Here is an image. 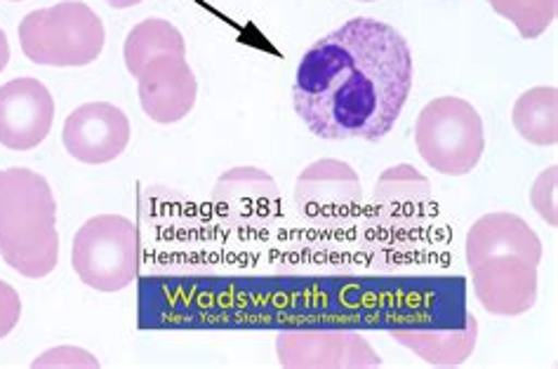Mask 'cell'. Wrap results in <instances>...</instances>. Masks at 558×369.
<instances>
[{
    "label": "cell",
    "mask_w": 558,
    "mask_h": 369,
    "mask_svg": "<svg viewBox=\"0 0 558 369\" xmlns=\"http://www.w3.org/2000/svg\"><path fill=\"white\" fill-rule=\"evenodd\" d=\"M413 73V52L393 26L349 20L306 50L292 101L320 139L379 142L399 121Z\"/></svg>",
    "instance_id": "6da1fadb"
},
{
    "label": "cell",
    "mask_w": 558,
    "mask_h": 369,
    "mask_svg": "<svg viewBox=\"0 0 558 369\" xmlns=\"http://www.w3.org/2000/svg\"><path fill=\"white\" fill-rule=\"evenodd\" d=\"M0 257L24 278L50 275L60 259L57 202L34 170H0Z\"/></svg>",
    "instance_id": "7a4b0ae2"
},
{
    "label": "cell",
    "mask_w": 558,
    "mask_h": 369,
    "mask_svg": "<svg viewBox=\"0 0 558 369\" xmlns=\"http://www.w3.org/2000/svg\"><path fill=\"white\" fill-rule=\"evenodd\" d=\"M24 54L43 66L93 64L105 48V24L78 0L28 12L20 24Z\"/></svg>",
    "instance_id": "3957f363"
},
{
    "label": "cell",
    "mask_w": 558,
    "mask_h": 369,
    "mask_svg": "<svg viewBox=\"0 0 558 369\" xmlns=\"http://www.w3.org/2000/svg\"><path fill=\"white\" fill-rule=\"evenodd\" d=\"M417 151L440 174H469L486 149L478 111L460 97H438L422 109L415 127Z\"/></svg>",
    "instance_id": "277c9868"
},
{
    "label": "cell",
    "mask_w": 558,
    "mask_h": 369,
    "mask_svg": "<svg viewBox=\"0 0 558 369\" xmlns=\"http://www.w3.org/2000/svg\"><path fill=\"white\" fill-rule=\"evenodd\" d=\"M73 271L87 287L119 292L130 287L140 273V233L121 214L87 219L73 238Z\"/></svg>",
    "instance_id": "5b68a950"
},
{
    "label": "cell",
    "mask_w": 558,
    "mask_h": 369,
    "mask_svg": "<svg viewBox=\"0 0 558 369\" xmlns=\"http://www.w3.org/2000/svg\"><path fill=\"white\" fill-rule=\"evenodd\" d=\"M278 360L288 369H373L377 350L354 330H283L276 336Z\"/></svg>",
    "instance_id": "8992f818"
},
{
    "label": "cell",
    "mask_w": 558,
    "mask_h": 369,
    "mask_svg": "<svg viewBox=\"0 0 558 369\" xmlns=\"http://www.w3.org/2000/svg\"><path fill=\"white\" fill-rule=\"evenodd\" d=\"M363 190L356 170L342 160L323 158L312 162L295 186L298 210L320 226L344 224L354 217L361 205Z\"/></svg>",
    "instance_id": "52a82bcc"
},
{
    "label": "cell",
    "mask_w": 558,
    "mask_h": 369,
    "mask_svg": "<svg viewBox=\"0 0 558 369\" xmlns=\"http://www.w3.org/2000/svg\"><path fill=\"white\" fill-rule=\"evenodd\" d=\"M54 99L36 78H14L0 87V144L10 151H32L48 137Z\"/></svg>",
    "instance_id": "ba28073f"
},
{
    "label": "cell",
    "mask_w": 558,
    "mask_h": 369,
    "mask_svg": "<svg viewBox=\"0 0 558 369\" xmlns=\"http://www.w3.org/2000/svg\"><path fill=\"white\" fill-rule=\"evenodd\" d=\"M537 266L531 257L507 255L469 269L481 306L505 318L531 311L537 302Z\"/></svg>",
    "instance_id": "9c48e42d"
},
{
    "label": "cell",
    "mask_w": 558,
    "mask_h": 369,
    "mask_svg": "<svg viewBox=\"0 0 558 369\" xmlns=\"http://www.w3.org/2000/svg\"><path fill=\"white\" fill-rule=\"evenodd\" d=\"M62 139L76 160L87 165H105L128 149L130 121L109 101H93L69 113Z\"/></svg>",
    "instance_id": "30bf717a"
},
{
    "label": "cell",
    "mask_w": 558,
    "mask_h": 369,
    "mask_svg": "<svg viewBox=\"0 0 558 369\" xmlns=\"http://www.w3.org/2000/svg\"><path fill=\"white\" fill-rule=\"evenodd\" d=\"M144 113L160 125L178 123L196 104L198 83L186 57H158L137 76Z\"/></svg>",
    "instance_id": "8fae6325"
},
{
    "label": "cell",
    "mask_w": 558,
    "mask_h": 369,
    "mask_svg": "<svg viewBox=\"0 0 558 369\" xmlns=\"http://www.w3.org/2000/svg\"><path fill=\"white\" fill-rule=\"evenodd\" d=\"M375 219L387 233H410L432 208V186L413 165H396L379 176L375 186Z\"/></svg>",
    "instance_id": "7c38bea8"
},
{
    "label": "cell",
    "mask_w": 558,
    "mask_h": 369,
    "mask_svg": "<svg viewBox=\"0 0 558 369\" xmlns=\"http://www.w3.org/2000/svg\"><path fill=\"white\" fill-rule=\"evenodd\" d=\"M507 255H521L542 261V243L537 233L517 214L493 212L481 217L466 233V266H474Z\"/></svg>",
    "instance_id": "4fadbf2b"
},
{
    "label": "cell",
    "mask_w": 558,
    "mask_h": 369,
    "mask_svg": "<svg viewBox=\"0 0 558 369\" xmlns=\"http://www.w3.org/2000/svg\"><path fill=\"white\" fill-rule=\"evenodd\" d=\"M389 336L434 367H460L476 348L478 322L469 316L462 330H391Z\"/></svg>",
    "instance_id": "5bb4252c"
},
{
    "label": "cell",
    "mask_w": 558,
    "mask_h": 369,
    "mask_svg": "<svg viewBox=\"0 0 558 369\" xmlns=\"http://www.w3.org/2000/svg\"><path fill=\"white\" fill-rule=\"evenodd\" d=\"M215 200L219 208L245 214L250 219H269L278 210V190L267 172L236 168L217 182Z\"/></svg>",
    "instance_id": "9a60e30c"
},
{
    "label": "cell",
    "mask_w": 558,
    "mask_h": 369,
    "mask_svg": "<svg viewBox=\"0 0 558 369\" xmlns=\"http://www.w3.org/2000/svg\"><path fill=\"white\" fill-rule=\"evenodd\" d=\"M186 57L182 34L166 20H144L128 34L123 57L132 76H140L146 64L158 57Z\"/></svg>",
    "instance_id": "2e32d148"
},
{
    "label": "cell",
    "mask_w": 558,
    "mask_h": 369,
    "mask_svg": "<svg viewBox=\"0 0 558 369\" xmlns=\"http://www.w3.org/2000/svg\"><path fill=\"white\" fill-rule=\"evenodd\" d=\"M513 127L535 146L558 142V93L556 87H533L513 104Z\"/></svg>",
    "instance_id": "e0dca14e"
},
{
    "label": "cell",
    "mask_w": 558,
    "mask_h": 369,
    "mask_svg": "<svg viewBox=\"0 0 558 369\" xmlns=\"http://www.w3.org/2000/svg\"><path fill=\"white\" fill-rule=\"evenodd\" d=\"M490 8L519 28L521 38L542 36L556 20L558 0H488Z\"/></svg>",
    "instance_id": "ac0fdd59"
},
{
    "label": "cell",
    "mask_w": 558,
    "mask_h": 369,
    "mask_svg": "<svg viewBox=\"0 0 558 369\" xmlns=\"http://www.w3.org/2000/svg\"><path fill=\"white\" fill-rule=\"evenodd\" d=\"M556 165L537 176V182L531 190V202L537 214L547 221L549 226L556 229L558 224V202H556Z\"/></svg>",
    "instance_id": "d6986e66"
},
{
    "label": "cell",
    "mask_w": 558,
    "mask_h": 369,
    "mask_svg": "<svg viewBox=\"0 0 558 369\" xmlns=\"http://www.w3.org/2000/svg\"><path fill=\"white\" fill-rule=\"evenodd\" d=\"M22 316V299L8 283L0 280V339H5L14 328H17Z\"/></svg>",
    "instance_id": "ffe728a7"
},
{
    "label": "cell",
    "mask_w": 558,
    "mask_h": 369,
    "mask_svg": "<svg viewBox=\"0 0 558 369\" xmlns=\"http://www.w3.org/2000/svg\"><path fill=\"white\" fill-rule=\"evenodd\" d=\"M10 62V42L8 36L3 34V28H0V71H3Z\"/></svg>",
    "instance_id": "44dd1931"
},
{
    "label": "cell",
    "mask_w": 558,
    "mask_h": 369,
    "mask_svg": "<svg viewBox=\"0 0 558 369\" xmlns=\"http://www.w3.org/2000/svg\"><path fill=\"white\" fill-rule=\"evenodd\" d=\"M107 3H109L111 8H116V10H125V8H132V5L142 3V0H107Z\"/></svg>",
    "instance_id": "7402d4cb"
},
{
    "label": "cell",
    "mask_w": 558,
    "mask_h": 369,
    "mask_svg": "<svg viewBox=\"0 0 558 369\" xmlns=\"http://www.w3.org/2000/svg\"><path fill=\"white\" fill-rule=\"evenodd\" d=\"M361 3H373V0H361Z\"/></svg>",
    "instance_id": "603a6c76"
}]
</instances>
